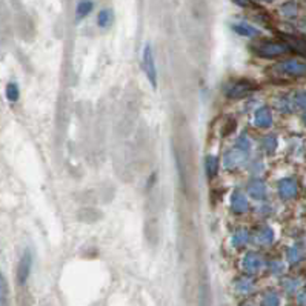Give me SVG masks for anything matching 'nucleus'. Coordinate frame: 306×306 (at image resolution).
Masks as SVG:
<instances>
[{
  "label": "nucleus",
  "mask_w": 306,
  "mask_h": 306,
  "mask_svg": "<svg viewBox=\"0 0 306 306\" xmlns=\"http://www.w3.org/2000/svg\"><path fill=\"white\" fill-rule=\"evenodd\" d=\"M31 265H33V257L30 251H25V254L22 256L19 266H17V282L20 285H23L28 280L30 272H31Z\"/></svg>",
  "instance_id": "2"
},
{
  "label": "nucleus",
  "mask_w": 306,
  "mask_h": 306,
  "mask_svg": "<svg viewBox=\"0 0 306 306\" xmlns=\"http://www.w3.org/2000/svg\"><path fill=\"white\" fill-rule=\"evenodd\" d=\"M143 68L145 72L148 75V80L151 82L152 86H157V71H156V65H154V54H152V48L149 45L145 46L143 51Z\"/></svg>",
  "instance_id": "1"
},
{
  "label": "nucleus",
  "mask_w": 306,
  "mask_h": 306,
  "mask_svg": "<svg viewBox=\"0 0 306 306\" xmlns=\"http://www.w3.org/2000/svg\"><path fill=\"white\" fill-rule=\"evenodd\" d=\"M8 300V283L6 278L0 274V305H5Z\"/></svg>",
  "instance_id": "4"
},
{
  "label": "nucleus",
  "mask_w": 306,
  "mask_h": 306,
  "mask_svg": "<svg viewBox=\"0 0 306 306\" xmlns=\"http://www.w3.org/2000/svg\"><path fill=\"white\" fill-rule=\"evenodd\" d=\"M6 99L9 102H17V99H19V86L16 83H8V86H6Z\"/></svg>",
  "instance_id": "5"
},
{
  "label": "nucleus",
  "mask_w": 306,
  "mask_h": 306,
  "mask_svg": "<svg viewBox=\"0 0 306 306\" xmlns=\"http://www.w3.org/2000/svg\"><path fill=\"white\" fill-rule=\"evenodd\" d=\"M93 9V2L91 0H82L77 5V17L83 19L86 14H89V11Z\"/></svg>",
  "instance_id": "3"
},
{
  "label": "nucleus",
  "mask_w": 306,
  "mask_h": 306,
  "mask_svg": "<svg viewBox=\"0 0 306 306\" xmlns=\"http://www.w3.org/2000/svg\"><path fill=\"white\" fill-rule=\"evenodd\" d=\"M283 185H285V186L282 188L283 196L289 197V196H294V194H296V186H294V183H292V182H286V183H283Z\"/></svg>",
  "instance_id": "7"
},
{
  "label": "nucleus",
  "mask_w": 306,
  "mask_h": 306,
  "mask_svg": "<svg viewBox=\"0 0 306 306\" xmlns=\"http://www.w3.org/2000/svg\"><path fill=\"white\" fill-rule=\"evenodd\" d=\"M246 2V0H236V3H240V5H243Z\"/></svg>",
  "instance_id": "8"
},
{
  "label": "nucleus",
  "mask_w": 306,
  "mask_h": 306,
  "mask_svg": "<svg viewBox=\"0 0 306 306\" xmlns=\"http://www.w3.org/2000/svg\"><path fill=\"white\" fill-rule=\"evenodd\" d=\"M111 19H112V14H111L109 9L100 11V14H99V25H100V27H108Z\"/></svg>",
  "instance_id": "6"
}]
</instances>
